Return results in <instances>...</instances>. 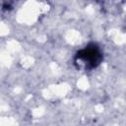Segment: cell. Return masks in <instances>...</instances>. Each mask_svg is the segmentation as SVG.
<instances>
[{"instance_id":"cell-1","label":"cell","mask_w":126,"mask_h":126,"mask_svg":"<svg viewBox=\"0 0 126 126\" xmlns=\"http://www.w3.org/2000/svg\"><path fill=\"white\" fill-rule=\"evenodd\" d=\"M102 60V54L96 44H89L84 49L80 50L75 57L76 64H82L85 69H93L99 65Z\"/></svg>"}]
</instances>
